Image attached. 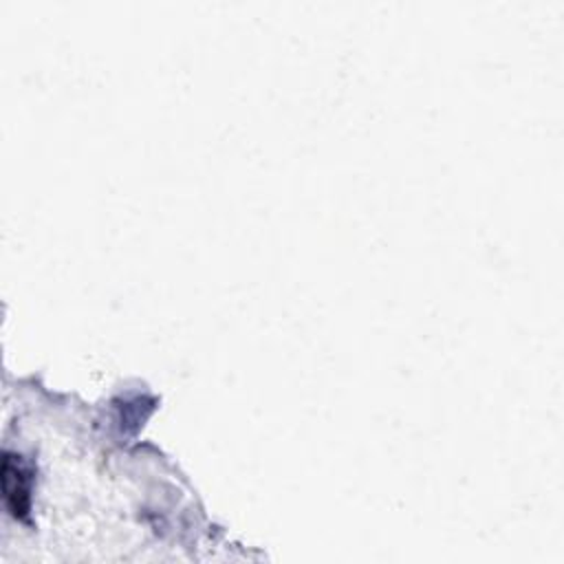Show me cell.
<instances>
[{"label":"cell","mask_w":564,"mask_h":564,"mask_svg":"<svg viewBox=\"0 0 564 564\" xmlns=\"http://www.w3.org/2000/svg\"><path fill=\"white\" fill-rule=\"evenodd\" d=\"M0 482L9 513L15 520H26L31 509V469L22 463L20 456H13L9 449H4L2 454Z\"/></svg>","instance_id":"1"}]
</instances>
